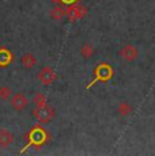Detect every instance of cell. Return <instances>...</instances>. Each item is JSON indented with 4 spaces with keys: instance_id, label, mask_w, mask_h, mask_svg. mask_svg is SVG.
I'll list each match as a JSON object with an SVG mask.
<instances>
[{
    "instance_id": "cell-10",
    "label": "cell",
    "mask_w": 155,
    "mask_h": 156,
    "mask_svg": "<svg viewBox=\"0 0 155 156\" xmlns=\"http://www.w3.org/2000/svg\"><path fill=\"white\" fill-rule=\"evenodd\" d=\"M63 16H65V8H63L61 5H56L53 7V10L50 11V18L55 20H59L61 19Z\"/></svg>"
},
{
    "instance_id": "cell-8",
    "label": "cell",
    "mask_w": 155,
    "mask_h": 156,
    "mask_svg": "<svg viewBox=\"0 0 155 156\" xmlns=\"http://www.w3.org/2000/svg\"><path fill=\"white\" fill-rule=\"evenodd\" d=\"M94 46L91 45L90 42H85L80 46V49H79V53H80V56L83 57L85 60H88V58H91V57L94 56Z\"/></svg>"
},
{
    "instance_id": "cell-9",
    "label": "cell",
    "mask_w": 155,
    "mask_h": 156,
    "mask_svg": "<svg viewBox=\"0 0 155 156\" xmlns=\"http://www.w3.org/2000/svg\"><path fill=\"white\" fill-rule=\"evenodd\" d=\"M133 112V107L131 103H128V102H120L117 106V113L120 114L121 117H129L131 114Z\"/></svg>"
},
{
    "instance_id": "cell-5",
    "label": "cell",
    "mask_w": 155,
    "mask_h": 156,
    "mask_svg": "<svg viewBox=\"0 0 155 156\" xmlns=\"http://www.w3.org/2000/svg\"><path fill=\"white\" fill-rule=\"evenodd\" d=\"M10 103L16 112H22L29 105V99L26 98V95L23 92H16V94L11 95L10 98Z\"/></svg>"
},
{
    "instance_id": "cell-11",
    "label": "cell",
    "mask_w": 155,
    "mask_h": 156,
    "mask_svg": "<svg viewBox=\"0 0 155 156\" xmlns=\"http://www.w3.org/2000/svg\"><path fill=\"white\" fill-rule=\"evenodd\" d=\"M11 58H13V56L7 49H0V65L2 67H5L7 64H10Z\"/></svg>"
},
{
    "instance_id": "cell-4",
    "label": "cell",
    "mask_w": 155,
    "mask_h": 156,
    "mask_svg": "<svg viewBox=\"0 0 155 156\" xmlns=\"http://www.w3.org/2000/svg\"><path fill=\"white\" fill-rule=\"evenodd\" d=\"M65 15L70 20H79L87 15V8L83 4H74L65 8Z\"/></svg>"
},
{
    "instance_id": "cell-6",
    "label": "cell",
    "mask_w": 155,
    "mask_h": 156,
    "mask_svg": "<svg viewBox=\"0 0 155 156\" xmlns=\"http://www.w3.org/2000/svg\"><path fill=\"white\" fill-rule=\"evenodd\" d=\"M15 137H14L13 132L7 130V129H0V147L2 148H7L8 145L14 143Z\"/></svg>"
},
{
    "instance_id": "cell-7",
    "label": "cell",
    "mask_w": 155,
    "mask_h": 156,
    "mask_svg": "<svg viewBox=\"0 0 155 156\" xmlns=\"http://www.w3.org/2000/svg\"><path fill=\"white\" fill-rule=\"evenodd\" d=\"M20 64H22L26 69H31V68H34L35 64H37V58H35V56L31 55V53H26V55H23L20 57Z\"/></svg>"
},
{
    "instance_id": "cell-13",
    "label": "cell",
    "mask_w": 155,
    "mask_h": 156,
    "mask_svg": "<svg viewBox=\"0 0 155 156\" xmlns=\"http://www.w3.org/2000/svg\"><path fill=\"white\" fill-rule=\"evenodd\" d=\"M13 95V91H11L10 87L7 86H2L0 87V101H8Z\"/></svg>"
},
{
    "instance_id": "cell-3",
    "label": "cell",
    "mask_w": 155,
    "mask_h": 156,
    "mask_svg": "<svg viewBox=\"0 0 155 156\" xmlns=\"http://www.w3.org/2000/svg\"><path fill=\"white\" fill-rule=\"evenodd\" d=\"M118 56H120V58L124 60L125 62H132L139 57V49L135 46V45L127 44L120 49Z\"/></svg>"
},
{
    "instance_id": "cell-2",
    "label": "cell",
    "mask_w": 155,
    "mask_h": 156,
    "mask_svg": "<svg viewBox=\"0 0 155 156\" xmlns=\"http://www.w3.org/2000/svg\"><path fill=\"white\" fill-rule=\"evenodd\" d=\"M37 79H38V82H40L41 84L50 86V84H53V83L56 82V79H57V75H56V72H55V69H53L52 67H49V65H45L42 69L38 72Z\"/></svg>"
},
{
    "instance_id": "cell-12",
    "label": "cell",
    "mask_w": 155,
    "mask_h": 156,
    "mask_svg": "<svg viewBox=\"0 0 155 156\" xmlns=\"http://www.w3.org/2000/svg\"><path fill=\"white\" fill-rule=\"evenodd\" d=\"M97 72H98V75H99L101 79H103V80L109 79V77L112 76V68L108 67V65H102V67H99L97 69Z\"/></svg>"
},
{
    "instance_id": "cell-1",
    "label": "cell",
    "mask_w": 155,
    "mask_h": 156,
    "mask_svg": "<svg viewBox=\"0 0 155 156\" xmlns=\"http://www.w3.org/2000/svg\"><path fill=\"white\" fill-rule=\"evenodd\" d=\"M33 115L41 124H46V122L52 121L55 117V110L49 106L48 103L42 105V106H35L33 110Z\"/></svg>"
},
{
    "instance_id": "cell-14",
    "label": "cell",
    "mask_w": 155,
    "mask_h": 156,
    "mask_svg": "<svg viewBox=\"0 0 155 156\" xmlns=\"http://www.w3.org/2000/svg\"><path fill=\"white\" fill-rule=\"evenodd\" d=\"M33 103L35 105V106H42V105L46 103V98L44 94H37L34 98H33Z\"/></svg>"
},
{
    "instance_id": "cell-15",
    "label": "cell",
    "mask_w": 155,
    "mask_h": 156,
    "mask_svg": "<svg viewBox=\"0 0 155 156\" xmlns=\"http://www.w3.org/2000/svg\"><path fill=\"white\" fill-rule=\"evenodd\" d=\"M52 2H55V3H59V2H60V0H52Z\"/></svg>"
}]
</instances>
